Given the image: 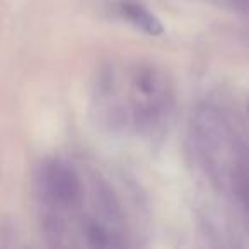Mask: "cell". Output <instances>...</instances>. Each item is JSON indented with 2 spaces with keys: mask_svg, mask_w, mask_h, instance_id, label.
Returning a JSON list of instances; mask_svg holds the SVG:
<instances>
[{
  "mask_svg": "<svg viewBox=\"0 0 249 249\" xmlns=\"http://www.w3.org/2000/svg\"><path fill=\"white\" fill-rule=\"evenodd\" d=\"M41 195L52 207L73 210L82 203V183L77 173L62 160H48L39 169Z\"/></svg>",
  "mask_w": 249,
  "mask_h": 249,
  "instance_id": "1",
  "label": "cell"
},
{
  "mask_svg": "<svg viewBox=\"0 0 249 249\" xmlns=\"http://www.w3.org/2000/svg\"><path fill=\"white\" fill-rule=\"evenodd\" d=\"M121 11H123V14L126 16V19H128L130 22H133L137 28L142 29L147 35L159 36L164 33L162 22H160L152 12H149L145 7H142V5L133 4V2H124V4L121 5Z\"/></svg>",
  "mask_w": 249,
  "mask_h": 249,
  "instance_id": "2",
  "label": "cell"
},
{
  "mask_svg": "<svg viewBox=\"0 0 249 249\" xmlns=\"http://www.w3.org/2000/svg\"><path fill=\"white\" fill-rule=\"evenodd\" d=\"M96 201H97V210L106 220H118L120 218V210H118V203L114 196L109 193V190L101 188L96 191Z\"/></svg>",
  "mask_w": 249,
  "mask_h": 249,
  "instance_id": "3",
  "label": "cell"
}]
</instances>
